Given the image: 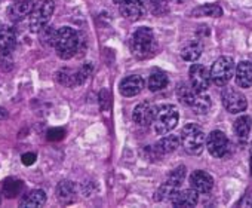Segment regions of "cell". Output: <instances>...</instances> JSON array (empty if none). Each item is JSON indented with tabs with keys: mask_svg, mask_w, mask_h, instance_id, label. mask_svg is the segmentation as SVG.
Segmentation results:
<instances>
[{
	"mask_svg": "<svg viewBox=\"0 0 252 208\" xmlns=\"http://www.w3.org/2000/svg\"><path fill=\"white\" fill-rule=\"evenodd\" d=\"M177 95L184 106L190 107L197 115H205L211 109V98L205 92L196 91L191 85H186V83L178 85Z\"/></svg>",
	"mask_w": 252,
	"mask_h": 208,
	"instance_id": "cell-1",
	"label": "cell"
},
{
	"mask_svg": "<svg viewBox=\"0 0 252 208\" xmlns=\"http://www.w3.org/2000/svg\"><path fill=\"white\" fill-rule=\"evenodd\" d=\"M80 36L79 33L71 27H61L57 32L55 37V49L60 58L70 60L76 55V52L80 49Z\"/></svg>",
	"mask_w": 252,
	"mask_h": 208,
	"instance_id": "cell-2",
	"label": "cell"
},
{
	"mask_svg": "<svg viewBox=\"0 0 252 208\" xmlns=\"http://www.w3.org/2000/svg\"><path fill=\"white\" fill-rule=\"evenodd\" d=\"M178 119H180L178 110L172 104H162V106H158V110L152 124L153 131L159 136L168 134L177 127Z\"/></svg>",
	"mask_w": 252,
	"mask_h": 208,
	"instance_id": "cell-3",
	"label": "cell"
},
{
	"mask_svg": "<svg viewBox=\"0 0 252 208\" xmlns=\"http://www.w3.org/2000/svg\"><path fill=\"white\" fill-rule=\"evenodd\" d=\"M180 139H181V144L186 149V152H189L191 155L202 153V150L206 144L205 134H203L202 128L196 124H187L186 127H183Z\"/></svg>",
	"mask_w": 252,
	"mask_h": 208,
	"instance_id": "cell-4",
	"label": "cell"
},
{
	"mask_svg": "<svg viewBox=\"0 0 252 208\" xmlns=\"http://www.w3.org/2000/svg\"><path fill=\"white\" fill-rule=\"evenodd\" d=\"M55 9L54 0H37L33 6L32 14L29 15L30 20V30L33 33H40L49 23Z\"/></svg>",
	"mask_w": 252,
	"mask_h": 208,
	"instance_id": "cell-5",
	"label": "cell"
},
{
	"mask_svg": "<svg viewBox=\"0 0 252 208\" xmlns=\"http://www.w3.org/2000/svg\"><path fill=\"white\" fill-rule=\"evenodd\" d=\"M155 49V35L149 27L135 30L131 39V51L137 58H147Z\"/></svg>",
	"mask_w": 252,
	"mask_h": 208,
	"instance_id": "cell-6",
	"label": "cell"
},
{
	"mask_svg": "<svg viewBox=\"0 0 252 208\" xmlns=\"http://www.w3.org/2000/svg\"><path fill=\"white\" fill-rule=\"evenodd\" d=\"M234 74V61L231 57H220L211 67V79L217 86H224Z\"/></svg>",
	"mask_w": 252,
	"mask_h": 208,
	"instance_id": "cell-7",
	"label": "cell"
},
{
	"mask_svg": "<svg viewBox=\"0 0 252 208\" xmlns=\"http://www.w3.org/2000/svg\"><path fill=\"white\" fill-rule=\"evenodd\" d=\"M186 177V168L184 167H178L174 171H171V174L168 175L166 181L159 187L158 193L155 195L156 201H162V199H171V196L180 189V186L183 184V180Z\"/></svg>",
	"mask_w": 252,
	"mask_h": 208,
	"instance_id": "cell-8",
	"label": "cell"
},
{
	"mask_svg": "<svg viewBox=\"0 0 252 208\" xmlns=\"http://www.w3.org/2000/svg\"><path fill=\"white\" fill-rule=\"evenodd\" d=\"M92 71V66L89 64H85L82 69L79 70H70V69H61L58 73H57V80L64 85V86H79V85H83L86 82V79L89 77Z\"/></svg>",
	"mask_w": 252,
	"mask_h": 208,
	"instance_id": "cell-9",
	"label": "cell"
},
{
	"mask_svg": "<svg viewBox=\"0 0 252 208\" xmlns=\"http://www.w3.org/2000/svg\"><path fill=\"white\" fill-rule=\"evenodd\" d=\"M221 100H222V106L230 113H240L248 106V101H246L245 95L234 88H225L221 92Z\"/></svg>",
	"mask_w": 252,
	"mask_h": 208,
	"instance_id": "cell-10",
	"label": "cell"
},
{
	"mask_svg": "<svg viewBox=\"0 0 252 208\" xmlns=\"http://www.w3.org/2000/svg\"><path fill=\"white\" fill-rule=\"evenodd\" d=\"M190 83L191 86L199 92H206L212 79H211V70H208L202 64H193L189 70Z\"/></svg>",
	"mask_w": 252,
	"mask_h": 208,
	"instance_id": "cell-11",
	"label": "cell"
},
{
	"mask_svg": "<svg viewBox=\"0 0 252 208\" xmlns=\"http://www.w3.org/2000/svg\"><path fill=\"white\" fill-rule=\"evenodd\" d=\"M206 149L215 158H222L228 152V140L224 133L212 131L206 139Z\"/></svg>",
	"mask_w": 252,
	"mask_h": 208,
	"instance_id": "cell-12",
	"label": "cell"
},
{
	"mask_svg": "<svg viewBox=\"0 0 252 208\" xmlns=\"http://www.w3.org/2000/svg\"><path fill=\"white\" fill-rule=\"evenodd\" d=\"M119 12L123 18L129 20V21H138L146 9L144 3L141 0H120L119 2Z\"/></svg>",
	"mask_w": 252,
	"mask_h": 208,
	"instance_id": "cell-13",
	"label": "cell"
},
{
	"mask_svg": "<svg viewBox=\"0 0 252 208\" xmlns=\"http://www.w3.org/2000/svg\"><path fill=\"white\" fill-rule=\"evenodd\" d=\"M156 110H158V106H155V104H152V103H149V101L140 103L138 106L134 109L132 119H134V122H135L137 125H140V127H149V125L153 124Z\"/></svg>",
	"mask_w": 252,
	"mask_h": 208,
	"instance_id": "cell-14",
	"label": "cell"
},
{
	"mask_svg": "<svg viewBox=\"0 0 252 208\" xmlns=\"http://www.w3.org/2000/svg\"><path fill=\"white\" fill-rule=\"evenodd\" d=\"M190 187L194 189L197 193H208L214 187V178L208 173L197 170L190 175Z\"/></svg>",
	"mask_w": 252,
	"mask_h": 208,
	"instance_id": "cell-15",
	"label": "cell"
},
{
	"mask_svg": "<svg viewBox=\"0 0 252 208\" xmlns=\"http://www.w3.org/2000/svg\"><path fill=\"white\" fill-rule=\"evenodd\" d=\"M144 89V79L138 74L126 76L120 82V94L123 97H135Z\"/></svg>",
	"mask_w": 252,
	"mask_h": 208,
	"instance_id": "cell-16",
	"label": "cell"
},
{
	"mask_svg": "<svg viewBox=\"0 0 252 208\" xmlns=\"http://www.w3.org/2000/svg\"><path fill=\"white\" fill-rule=\"evenodd\" d=\"M34 3L32 0H14V3L8 9V15L14 23L23 21L26 17H29L33 11Z\"/></svg>",
	"mask_w": 252,
	"mask_h": 208,
	"instance_id": "cell-17",
	"label": "cell"
},
{
	"mask_svg": "<svg viewBox=\"0 0 252 208\" xmlns=\"http://www.w3.org/2000/svg\"><path fill=\"white\" fill-rule=\"evenodd\" d=\"M174 207H181V208H189L194 207L197 204V192L194 189H186V190H177L171 199Z\"/></svg>",
	"mask_w": 252,
	"mask_h": 208,
	"instance_id": "cell-18",
	"label": "cell"
},
{
	"mask_svg": "<svg viewBox=\"0 0 252 208\" xmlns=\"http://www.w3.org/2000/svg\"><path fill=\"white\" fill-rule=\"evenodd\" d=\"M17 46V36L14 29L8 26H0V52L2 54H9L15 49Z\"/></svg>",
	"mask_w": 252,
	"mask_h": 208,
	"instance_id": "cell-19",
	"label": "cell"
},
{
	"mask_svg": "<svg viewBox=\"0 0 252 208\" xmlns=\"http://www.w3.org/2000/svg\"><path fill=\"white\" fill-rule=\"evenodd\" d=\"M45 202H46V193L40 189H36V190H32L30 193L24 195L20 199V207H23V208H39V207H43Z\"/></svg>",
	"mask_w": 252,
	"mask_h": 208,
	"instance_id": "cell-20",
	"label": "cell"
},
{
	"mask_svg": "<svg viewBox=\"0 0 252 208\" xmlns=\"http://www.w3.org/2000/svg\"><path fill=\"white\" fill-rule=\"evenodd\" d=\"M236 83L240 88L252 86V63L242 61L236 69Z\"/></svg>",
	"mask_w": 252,
	"mask_h": 208,
	"instance_id": "cell-21",
	"label": "cell"
},
{
	"mask_svg": "<svg viewBox=\"0 0 252 208\" xmlns=\"http://www.w3.org/2000/svg\"><path fill=\"white\" fill-rule=\"evenodd\" d=\"M57 196L63 204H70L76 198V186L71 181H61L57 186Z\"/></svg>",
	"mask_w": 252,
	"mask_h": 208,
	"instance_id": "cell-22",
	"label": "cell"
},
{
	"mask_svg": "<svg viewBox=\"0 0 252 208\" xmlns=\"http://www.w3.org/2000/svg\"><path fill=\"white\" fill-rule=\"evenodd\" d=\"M180 143H181L180 136H166V137H163L155 147L158 149V152H159L160 155H166V153L175 152V150L178 149Z\"/></svg>",
	"mask_w": 252,
	"mask_h": 208,
	"instance_id": "cell-23",
	"label": "cell"
},
{
	"mask_svg": "<svg viewBox=\"0 0 252 208\" xmlns=\"http://www.w3.org/2000/svg\"><path fill=\"white\" fill-rule=\"evenodd\" d=\"M24 190V183L20 178L9 177L3 181V193L6 198H17Z\"/></svg>",
	"mask_w": 252,
	"mask_h": 208,
	"instance_id": "cell-24",
	"label": "cell"
},
{
	"mask_svg": "<svg viewBox=\"0 0 252 208\" xmlns=\"http://www.w3.org/2000/svg\"><path fill=\"white\" fill-rule=\"evenodd\" d=\"M251 128H252V119L248 116V115H243V116H239L234 122V133L239 139L245 140L249 133H251Z\"/></svg>",
	"mask_w": 252,
	"mask_h": 208,
	"instance_id": "cell-25",
	"label": "cell"
},
{
	"mask_svg": "<svg viewBox=\"0 0 252 208\" xmlns=\"http://www.w3.org/2000/svg\"><path fill=\"white\" fill-rule=\"evenodd\" d=\"M166 85H168V76H166L165 71H162V70H155V71L150 74V77H149V88H150V91H153V92L160 91V89H163Z\"/></svg>",
	"mask_w": 252,
	"mask_h": 208,
	"instance_id": "cell-26",
	"label": "cell"
},
{
	"mask_svg": "<svg viewBox=\"0 0 252 208\" xmlns=\"http://www.w3.org/2000/svg\"><path fill=\"white\" fill-rule=\"evenodd\" d=\"M193 17H214V18H220L222 15V9L218 5H203L196 8L191 12Z\"/></svg>",
	"mask_w": 252,
	"mask_h": 208,
	"instance_id": "cell-27",
	"label": "cell"
},
{
	"mask_svg": "<svg viewBox=\"0 0 252 208\" xmlns=\"http://www.w3.org/2000/svg\"><path fill=\"white\" fill-rule=\"evenodd\" d=\"M202 55V45L200 43H189L183 51H181V57L186 61H196L199 57Z\"/></svg>",
	"mask_w": 252,
	"mask_h": 208,
	"instance_id": "cell-28",
	"label": "cell"
},
{
	"mask_svg": "<svg viewBox=\"0 0 252 208\" xmlns=\"http://www.w3.org/2000/svg\"><path fill=\"white\" fill-rule=\"evenodd\" d=\"M57 32L58 30H55L54 27H45L42 32H40V35H42V43H45V45H48V46H54V43H55V37H57Z\"/></svg>",
	"mask_w": 252,
	"mask_h": 208,
	"instance_id": "cell-29",
	"label": "cell"
},
{
	"mask_svg": "<svg viewBox=\"0 0 252 208\" xmlns=\"http://www.w3.org/2000/svg\"><path fill=\"white\" fill-rule=\"evenodd\" d=\"M144 2L149 5L150 11H152L153 14H156V15L163 14V12L168 9L166 5H165V0H144Z\"/></svg>",
	"mask_w": 252,
	"mask_h": 208,
	"instance_id": "cell-30",
	"label": "cell"
},
{
	"mask_svg": "<svg viewBox=\"0 0 252 208\" xmlns=\"http://www.w3.org/2000/svg\"><path fill=\"white\" fill-rule=\"evenodd\" d=\"M65 136V131L63 128H51L48 133H46V137L49 141H60L63 140Z\"/></svg>",
	"mask_w": 252,
	"mask_h": 208,
	"instance_id": "cell-31",
	"label": "cell"
},
{
	"mask_svg": "<svg viewBox=\"0 0 252 208\" xmlns=\"http://www.w3.org/2000/svg\"><path fill=\"white\" fill-rule=\"evenodd\" d=\"M36 153H32V152H27V153H24L23 156H21V161H23V164L24 165H27V167H30V165H33L34 162H36Z\"/></svg>",
	"mask_w": 252,
	"mask_h": 208,
	"instance_id": "cell-32",
	"label": "cell"
},
{
	"mask_svg": "<svg viewBox=\"0 0 252 208\" xmlns=\"http://www.w3.org/2000/svg\"><path fill=\"white\" fill-rule=\"evenodd\" d=\"M6 118H8V112L3 107H0V119H6Z\"/></svg>",
	"mask_w": 252,
	"mask_h": 208,
	"instance_id": "cell-33",
	"label": "cell"
},
{
	"mask_svg": "<svg viewBox=\"0 0 252 208\" xmlns=\"http://www.w3.org/2000/svg\"><path fill=\"white\" fill-rule=\"evenodd\" d=\"M239 205H249V207H251V205H252V201H251L249 198H245L243 201L239 202Z\"/></svg>",
	"mask_w": 252,
	"mask_h": 208,
	"instance_id": "cell-34",
	"label": "cell"
},
{
	"mask_svg": "<svg viewBox=\"0 0 252 208\" xmlns=\"http://www.w3.org/2000/svg\"><path fill=\"white\" fill-rule=\"evenodd\" d=\"M251 175H252V153H251Z\"/></svg>",
	"mask_w": 252,
	"mask_h": 208,
	"instance_id": "cell-35",
	"label": "cell"
},
{
	"mask_svg": "<svg viewBox=\"0 0 252 208\" xmlns=\"http://www.w3.org/2000/svg\"><path fill=\"white\" fill-rule=\"evenodd\" d=\"M175 2H180V3H183V2H186V0H175Z\"/></svg>",
	"mask_w": 252,
	"mask_h": 208,
	"instance_id": "cell-36",
	"label": "cell"
},
{
	"mask_svg": "<svg viewBox=\"0 0 252 208\" xmlns=\"http://www.w3.org/2000/svg\"><path fill=\"white\" fill-rule=\"evenodd\" d=\"M114 2H117V3H119V2H120V0H114Z\"/></svg>",
	"mask_w": 252,
	"mask_h": 208,
	"instance_id": "cell-37",
	"label": "cell"
},
{
	"mask_svg": "<svg viewBox=\"0 0 252 208\" xmlns=\"http://www.w3.org/2000/svg\"><path fill=\"white\" fill-rule=\"evenodd\" d=\"M0 202H2V198H0Z\"/></svg>",
	"mask_w": 252,
	"mask_h": 208,
	"instance_id": "cell-38",
	"label": "cell"
},
{
	"mask_svg": "<svg viewBox=\"0 0 252 208\" xmlns=\"http://www.w3.org/2000/svg\"><path fill=\"white\" fill-rule=\"evenodd\" d=\"M0 2H2V0H0Z\"/></svg>",
	"mask_w": 252,
	"mask_h": 208,
	"instance_id": "cell-39",
	"label": "cell"
}]
</instances>
